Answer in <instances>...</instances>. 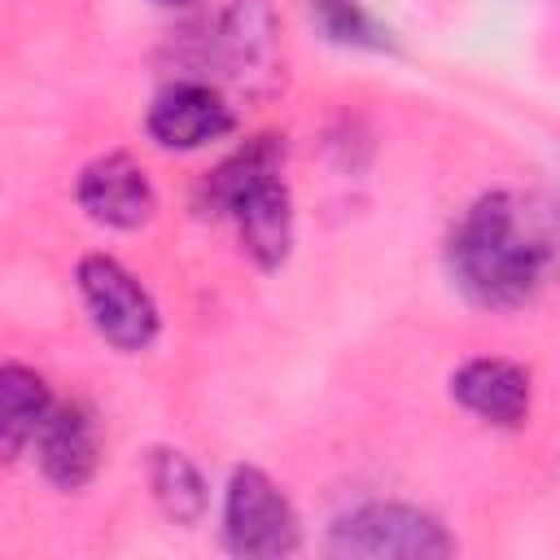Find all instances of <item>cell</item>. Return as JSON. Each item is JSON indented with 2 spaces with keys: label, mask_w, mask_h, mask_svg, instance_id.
<instances>
[{
  "label": "cell",
  "mask_w": 560,
  "mask_h": 560,
  "mask_svg": "<svg viewBox=\"0 0 560 560\" xmlns=\"http://www.w3.org/2000/svg\"><path fill=\"white\" fill-rule=\"evenodd\" d=\"M451 394L459 407H468L477 420L499 424V429H516L529 416V372L512 359H468L464 368H455L451 376Z\"/></svg>",
  "instance_id": "6"
},
{
  "label": "cell",
  "mask_w": 560,
  "mask_h": 560,
  "mask_svg": "<svg viewBox=\"0 0 560 560\" xmlns=\"http://www.w3.org/2000/svg\"><path fill=\"white\" fill-rule=\"evenodd\" d=\"M451 276L481 306H525L560 267L551 214L521 192L477 197L451 232Z\"/></svg>",
  "instance_id": "1"
},
{
  "label": "cell",
  "mask_w": 560,
  "mask_h": 560,
  "mask_svg": "<svg viewBox=\"0 0 560 560\" xmlns=\"http://www.w3.org/2000/svg\"><path fill=\"white\" fill-rule=\"evenodd\" d=\"M311 13L319 22V31L337 44H354V48H389V35L372 22V13L359 0H311Z\"/></svg>",
  "instance_id": "14"
},
{
  "label": "cell",
  "mask_w": 560,
  "mask_h": 560,
  "mask_svg": "<svg viewBox=\"0 0 560 560\" xmlns=\"http://www.w3.org/2000/svg\"><path fill=\"white\" fill-rule=\"evenodd\" d=\"M280 162H284V140H280V136H254V140H245L232 158H223V162L206 175L201 201H206L214 214H228V206L236 201V192H245L254 179L280 171Z\"/></svg>",
  "instance_id": "11"
},
{
  "label": "cell",
  "mask_w": 560,
  "mask_h": 560,
  "mask_svg": "<svg viewBox=\"0 0 560 560\" xmlns=\"http://www.w3.org/2000/svg\"><path fill=\"white\" fill-rule=\"evenodd\" d=\"M79 206L96 223L140 228V223L153 219L158 197H153V184H149L140 162H131L127 153H105V158L83 166V175H79Z\"/></svg>",
  "instance_id": "5"
},
{
  "label": "cell",
  "mask_w": 560,
  "mask_h": 560,
  "mask_svg": "<svg viewBox=\"0 0 560 560\" xmlns=\"http://www.w3.org/2000/svg\"><path fill=\"white\" fill-rule=\"evenodd\" d=\"M228 101L206 83H175L149 109V136L162 149H201L232 131Z\"/></svg>",
  "instance_id": "8"
},
{
  "label": "cell",
  "mask_w": 560,
  "mask_h": 560,
  "mask_svg": "<svg viewBox=\"0 0 560 560\" xmlns=\"http://www.w3.org/2000/svg\"><path fill=\"white\" fill-rule=\"evenodd\" d=\"M158 4H188V0H158Z\"/></svg>",
  "instance_id": "15"
},
{
  "label": "cell",
  "mask_w": 560,
  "mask_h": 560,
  "mask_svg": "<svg viewBox=\"0 0 560 560\" xmlns=\"http://www.w3.org/2000/svg\"><path fill=\"white\" fill-rule=\"evenodd\" d=\"M79 293H83V306H88L96 332L109 346L136 354L158 337V306H153L149 289L118 258L88 254L79 262Z\"/></svg>",
  "instance_id": "4"
},
{
  "label": "cell",
  "mask_w": 560,
  "mask_h": 560,
  "mask_svg": "<svg viewBox=\"0 0 560 560\" xmlns=\"http://www.w3.org/2000/svg\"><path fill=\"white\" fill-rule=\"evenodd\" d=\"M223 542L232 556L249 560H276L298 551V512L262 468L245 464L232 472L223 494Z\"/></svg>",
  "instance_id": "3"
},
{
  "label": "cell",
  "mask_w": 560,
  "mask_h": 560,
  "mask_svg": "<svg viewBox=\"0 0 560 560\" xmlns=\"http://www.w3.org/2000/svg\"><path fill=\"white\" fill-rule=\"evenodd\" d=\"M149 477H153V494H158L162 512L175 525H197L206 516V481H201V472L192 468L188 455H179V451H153Z\"/></svg>",
  "instance_id": "12"
},
{
  "label": "cell",
  "mask_w": 560,
  "mask_h": 560,
  "mask_svg": "<svg viewBox=\"0 0 560 560\" xmlns=\"http://www.w3.org/2000/svg\"><path fill=\"white\" fill-rule=\"evenodd\" d=\"M39 468L57 490H79L92 481L101 464V433L83 402H61L48 411V420L35 433Z\"/></svg>",
  "instance_id": "7"
},
{
  "label": "cell",
  "mask_w": 560,
  "mask_h": 560,
  "mask_svg": "<svg viewBox=\"0 0 560 560\" xmlns=\"http://www.w3.org/2000/svg\"><path fill=\"white\" fill-rule=\"evenodd\" d=\"M271 39H276V18L262 0H236L223 18V48L236 66H254L262 57H271Z\"/></svg>",
  "instance_id": "13"
},
{
  "label": "cell",
  "mask_w": 560,
  "mask_h": 560,
  "mask_svg": "<svg viewBox=\"0 0 560 560\" xmlns=\"http://www.w3.org/2000/svg\"><path fill=\"white\" fill-rule=\"evenodd\" d=\"M48 411H52L48 385L22 363H4L0 368V451H4V459H18L22 446L35 442Z\"/></svg>",
  "instance_id": "10"
},
{
  "label": "cell",
  "mask_w": 560,
  "mask_h": 560,
  "mask_svg": "<svg viewBox=\"0 0 560 560\" xmlns=\"http://www.w3.org/2000/svg\"><path fill=\"white\" fill-rule=\"evenodd\" d=\"M228 214L236 219L241 245L258 267H280L289 258L293 245V201L289 188L280 179V171L254 179L245 192H236V201L228 206Z\"/></svg>",
  "instance_id": "9"
},
{
  "label": "cell",
  "mask_w": 560,
  "mask_h": 560,
  "mask_svg": "<svg viewBox=\"0 0 560 560\" xmlns=\"http://www.w3.org/2000/svg\"><path fill=\"white\" fill-rule=\"evenodd\" d=\"M451 551L455 538L429 512L407 503H363L346 512L328 534V556L350 560H438Z\"/></svg>",
  "instance_id": "2"
}]
</instances>
